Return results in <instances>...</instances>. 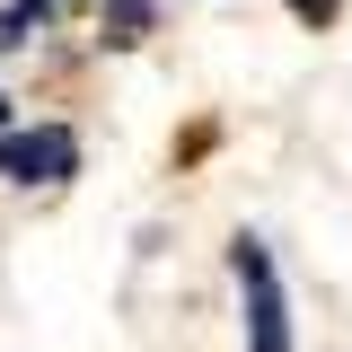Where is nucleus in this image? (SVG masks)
<instances>
[{
	"label": "nucleus",
	"instance_id": "f03ea898",
	"mask_svg": "<svg viewBox=\"0 0 352 352\" xmlns=\"http://www.w3.org/2000/svg\"><path fill=\"white\" fill-rule=\"evenodd\" d=\"M0 168L27 176V185H62V176L80 168V141H71L62 124H44V132H9V141H0Z\"/></svg>",
	"mask_w": 352,
	"mask_h": 352
},
{
	"label": "nucleus",
	"instance_id": "f257e3e1",
	"mask_svg": "<svg viewBox=\"0 0 352 352\" xmlns=\"http://www.w3.org/2000/svg\"><path fill=\"white\" fill-rule=\"evenodd\" d=\"M229 264H238V282H247V335H256V352H291V308L273 291V256H264L256 238H238Z\"/></svg>",
	"mask_w": 352,
	"mask_h": 352
},
{
	"label": "nucleus",
	"instance_id": "39448f33",
	"mask_svg": "<svg viewBox=\"0 0 352 352\" xmlns=\"http://www.w3.org/2000/svg\"><path fill=\"white\" fill-rule=\"evenodd\" d=\"M291 9H300L308 27H326V18H335V0H291Z\"/></svg>",
	"mask_w": 352,
	"mask_h": 352
},
{
	"label": "nucleus",
	"instance_id": "20e7f679",
	"mask_svg": "<svg viewBox=\"0 0 352 352\" xmlns=\"http://www.w3.org/2000/svg\"><path fill=\"white\" fill-rule=\"evenodd\" d=\"M44 9H53V0H18V9L0 18V44H18V36H27V27H36V18H44Z\"/></svg>",
	"mask_w": 352,
	"mask_h": 352
},
{
	"label": "nucleus",
	"instance_id": "7ed1b4c3",
	"mask_svg": "<svg viewBox=\"0 0 352 352\" xmlns=\"http://www.w3.org/2000/svg\"><path fill=\"white\" fill-rule=\"evenodd\" d=\"M106 18H115V44H132L141 18H150V0H106Z\"/></svg>",
	"mask_w": 352,
	"mask_h": 352
}]
</instances>
